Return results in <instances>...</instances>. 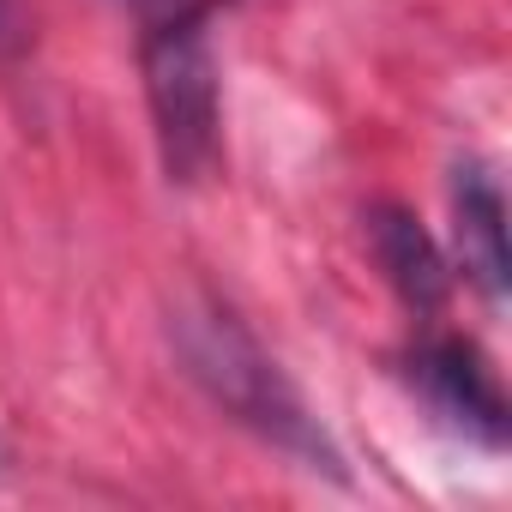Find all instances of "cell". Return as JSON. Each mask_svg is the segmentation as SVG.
<instances>
[{"instance_id": "obj_1", "label": "cell", "mask_w": 512, "mask_h": 512, "mask_svg": "<svg viewBox=\"0 0 512 512\" xmlns=\"http://www.w3.org/2000/svg\"><path fill=\"white\" fill-rule=\"evenodd\" d=\"M169 338L193 374V386L229 410L241 428H253L260 440H272L278 452L302 458L308 470H326V476H344V458L338 446L326 440L320 416H308L302 392L284 380V368L260 350V338H253L223 302L211 296H181L175 314H169Z\"/></svg>"}, {"instance_id": "obj_2", "label": "cell", "mask_w": 512, "mask_h": 512, "mask_svg": "<svg viewBox=\"0 0 512 512\" xmlns=\"http://www.w3.org/2000/svg\"><path fill=\"white\" fill-rule=\"evenodd\" d=\"M145 97L157 121V151L169 181H205L223 145V103H217V55L199 13H175L145 37Z\"/></svg>"}, {"instance_id": "obj_3", "label": "cell", "mask_w": 512, "mask_h": 512, "mask_svg": "<svg viewBox=\"0 0 512 512\" xmlns=\"http://www.w3.org/2000/svg\"><path fill=\"white\" fill-rule=\"evenodd\" d=\"M416 386L428 392V404L458 428L470 434L476 446L500 452L506 446V398L494 386V374L482 368V356L458 338H440L428 350H416Z\"/></svg>"}, {"instance_id": "obj_4", "label": "cell", "mask_w": 512, "mask_h": 512, "mask_svg": "<svg viewBox=\"0 0 512 512\" xmlns=\"http://www.w3.org/2000/svg\"><path fill=\"white\" fill-rule=\"evenodd\" d=\"M368 235H374V260H380V272L392 278V290H398L416 314H434V308L446 302V290H452L446 253L434 247V235H428L410 211H398V205H380V211L368 217Z\"/></svg>"}, {"instance_id": "obj_5", "label": "cell", "mask_w": 512, "mask_h": 512, "mask_svg": "<svg viewBox=\"0 0 512 512\" xmlns=\"http://www.w3.org/2000/svg\"><path fill=\"white\" fill-rule=\"evenodd\" d=\"M452 211H458V247H464V272L476 278V290L488 302L506 296V199L482 169H458L452 187Z\"/></svg>"}]
</instances>
